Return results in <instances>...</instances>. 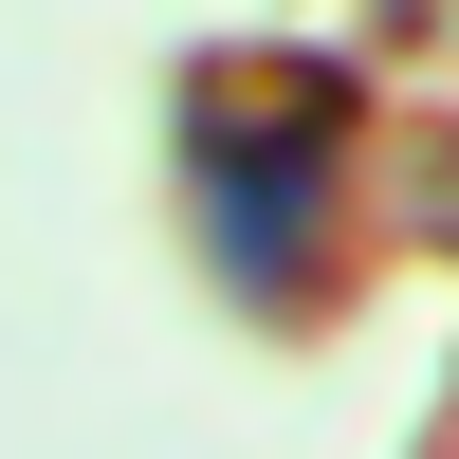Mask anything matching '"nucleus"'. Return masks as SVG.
I'll return each mask as SVG.
<instances>
[{
    "label": "nucleus",
    "mask_w": 459,
    "mask_h": 459,
    "mask_svg": "<svg viewBox=\"0 0 459 459\" xmlns=\"http://www.w3.org/2000/svg\"><path fill=\"white\" fill-rule=\"evenodd\" d=\"M331 74H294V110H203V239H221V276L239 294H276L294 257H313V221H331Z\"/></svg>",
    "instance_id": "1"
}]
</instances>
